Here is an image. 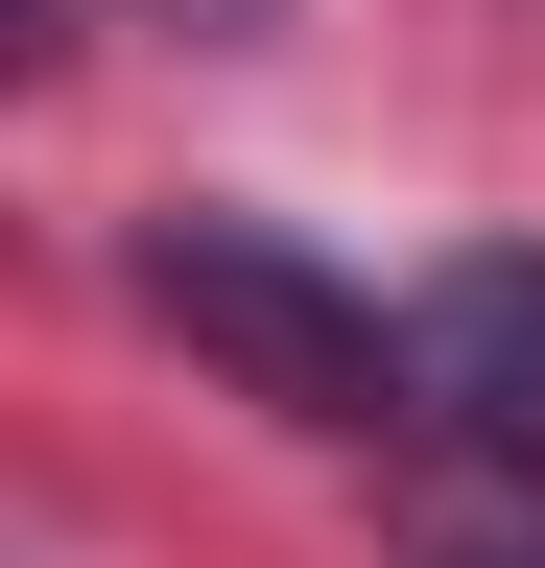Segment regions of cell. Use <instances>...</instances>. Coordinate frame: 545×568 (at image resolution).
Masks as SVG:
<instances>
[{"instance_id": "obj_1", "label": "cell", "mask_w": 545, "mask_h": 568, "mask_svg": "<svg viewBox=\"0 0 545 568\" xmlns=\"http://www.w3.org/2000/svg\"><path fill=\"white\" fill-rule=\"evenodd\" d=\"M119 284H143L261 426H309V450H427V332H403L380 284H332L309 237H261V213H143Z\"/></svg>"}, {"instance_id": "obj_2", "label": "cell", "mask_w": 545, "mask_h": 568, "mask_svg": "<svg viewBox=\"0 0 545 568\" xmlns=\"http://www.w3.org/2000/svg\"><path fill=\"white\" fill-rule=\"evenodd\" d=\"M119 24H190V48H261L285 0H119Z\"/></svg>"}]
</instances>
